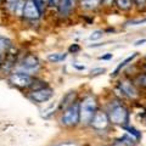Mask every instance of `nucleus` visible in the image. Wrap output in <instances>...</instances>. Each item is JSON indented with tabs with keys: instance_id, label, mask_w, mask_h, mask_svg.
Listing matches in <instances>:
<instances>
[{
	"instance_id": "nucleus-12",
	"label": "nucleus",
	"mask_w": 146,
	"mask_h": 146,
	"mask_svg": "<svg viewBox=\"0 0 146 146\" xmlns=\"http://www.w3.org/2000/svg\"><path fill=\"white\" fill-rule=\"evenodd\" d=\"M101 5V0H80V7L86 11H93Z\"/></svg>"
},
{
	"instance_id": "nucleus-22",
	"label": "nucleus",
	"mask_w": 146,
	"mask_h": 146,
	"mask_svg": "<svg viewBox=\"0 0 146 146\" xmlns=\"http://www.w3.org/2000/svg\"><path fill=\"white\" fill-rule=\"evenodd\" d=\"M116 0H101V5L104 6H112L115 5Z\"/></svg>"
},
{
	"instance_id": "nucleus-21",
	"label": "nucleus",
	"mask_w": 146,
	"mask_h": 146,
	"mask_svg": "<svg viewBox=\"0 0 146 146\" xmlns=\"http://www.w3.org/2000/svg\"><path fill=\"white\" fill-rule=\"evenodd\" d=\"M104 72H106L105 68H94V70L91 71V76H98V74H101Z\"/></svg>"
},
{
	"instance_id": "nucleus-5",
	"label": "nucleus",
	"mask_w": 146,
	"mask_h": 146,
	"mask_svg": "<svg viewBox=\"0 0 146 146\" xmlns=\"http://www.w3.org/2000/svg\"><path fill=\"white\" fill-rule=\"evenodd\" d=\"M90 124L93 125L95 129L102 130L105 128H107V125L110 124V116L104 111H96L93 117V119L90 122Z\"/></svg>"
},
{
	"instance_id": "nucleus-9",
	"label": "nucleus",
	"mask_w": 146,
	"mask_h": 146,
	"mask_svg": "<svg viewBox=\"0 0 146 146\" xmlns=\"http://www.w3.org/2000/svg\"><path fill=\"white\" fill-rule=\"evenodd\" d=\"M119 86H121V90L127 95L128 98L134 99V98L138 96V90H136V88L134 86L133 82H130V80H122Z\"/></svg>"
},
{
	"instance_id": "nucleus-15",
	"label": "nucleus",
	"mask_w": 146,
	"mask_h": 146,
	"mask_svg": "<svg viewBox=\"0 0 146 146\" xmlns=\"http://www.w3.org/2000/svg\"><path fill=\"white\" fill-rule=\"evenodd\" d=\"M102 35H104V31H101V29H96V31H94L93 33L89 35V39H90V40H93V42H95V40L101 39V38H102Z\"/></svg>"
},
{
	"instance_id": "nucleus-29",
	"label": "nucleus",
	"mask_w": 146,
	"mask_h": 146,
	"mask_svg": "<svg viewBox=\"0 0 146 146\" xmlns=\"http://www.w3.org/2000/svg\"><path fill=\"white\" fill-rule=\"evenodd\" d=\"M144 43H146V39L138 40V42H135V44H134V45H136V46H138V45H141V44H144Z\"/></svg>"
},
{
	"instance_id": "nucleus-17",
	"label": "nucleus",
	"mask_w": 146,
	"mask_h": 146,
	"mask_svg": "<svg viewBox=\"0 0 146 146\" xmlns=\"http://www.w3.org/2000/svg\"><path fill=\"white\" fill-rule=\"evenodd\" d=\"M25 4L22 0H18L17 4H16V7H15V11L17 15H23V9H25Z\"/></svg>"
},
{
	"instance_id": "nucleus-1",
	"label": "nucleus",
	"mask_w": 146,
	"mask_h": 146,
	"mask_svg": "<svg viewBox=\"0 0 146 146\" xmlns=\"http://www.w3.org/2000/svg\"><path fill=\"white\" fill-rule=\"evenodd\" d=\"M98 104L96 100L93 96H88L85 98L82 104L79 105V121L83 124H89L93 119V117L95 115V112L98 111L96 110Z\"/></svg>"
},
{
	"instance_id": "nucleus-3",
	"label": "nucleus",
	"mask_w": 146,
	"mask_h": 146,
	"mask_svg": "<svg viewBox=\"0 0 146 146\" xmlns=\"http://www.w3.org/2000/svg\"><path fill=\"white\" fill-rule=\"evenodd\" d=\"M128 111L122 106V105H116L113 106L111 112H110V121L115 124H119V125H123L125 124L128 122Z\"/></svg>"
},
{
	"instance_id": "nucleus-16",
	"label": "nucleus",
	"mask_w": 146,
	"mask_h": 146,
	"mask_svg": "<svg viewBox=\"0 0 146 146\" xmlns=\"http://www.w3.org/2000/svg\"><path fill=\"white\" fill-rule=\"evenodd\" d=\"M34 1L36 4V6H38L40 13L45 11V7H46V5L49 4V0H34Z\"/></svg>"
},
{
	"instance_id": "nucleus-26",
	"label": "nucleus",
	"mask_w": 146,
	"mask_h": 146,
	"mask_svg": "<svg viewBox=\"0 0 146 146\" xmlns=\"http://www.w3.org/2000/svg\"><path fill=\"white\" fill-rule=\"evenodd\" d=\"M61 0H49V5L50 6H58V4H60Z\"/></svg>"
},
{
	"instance_id": "nucleus-7",
	"label": "nucleus",
	"mask_w": 146,
	"mask_h": 146,
	"mask_svg": "<svg viewBox=\"0 0 146 146\" xmlns=\"http://www.w3.org/2000/svg\"><path fill=\"white\" fill-rule=\"evenodd\" d=\"M40 63L38 61V58L32 56V55H29V56H27L23 61H22L21 63V70L26 72V73H29V72H35L36 70L39 68Z\"/></svg>"
},
{
	"instance_id": "nucleus-2",
	"label": "nucleus",
	"mask_w": 146,
	"mask_h": 146,
	"mask_svg": "<svg viewBox=\"0 0 146 146\" xmlns=\"http://www.w3.org/2000/svg\"><path fill=\"white\" fill-rule=\"evenodd\" d=\"M61 122L65 125H76L79 122V104L71 105L63 113Z\"/></svg>"
},
{
	"instance_id": "nucleus-31",
	"label": "nucleus",
	"mask_w": 146,
	"mask_h": 146,
	"mask_svg": "<svg viewBox=\"0 0 146 146\" xmlns=\"http://www.w3.org/2000/svg\"><path fill=\"white\" fill-rule=\"evenodd\" d=\"M144 71H145V73H146V62H145V65H144Z\"/></svg>"
},
{
	"instance_id": "nucleus-19",
	"label": "nucleus",
	"mask_w": 146,
	"mask_h": 146,
	"mask_svg": "<svg viewBox=\"0 0 146 146\" xmlns=\"http://www.w3.org/2000/svg\"><path fill=\"white\" fill-rule=\"evenodd\" d=\"M124 130H127L128 134L134 135L135 139H139L140 138V133H138V130H135L134 128H131V127H124Z\"/></svg>"
},
{
	"instance_id": "nucleus-24",
	"label": "nucleus",
	"mask_w": 146,
	"mask_h": 146,
	"mask_svg": "<svg viewBox=\"0 0 146 146\" xmlns=\"http://www.w3.org/2000/svg\"><path fill=\"white\" fill-rule=\"evenodd\" d=\"M7 1V4H9V6L10 7H12L13 10H15V7H16V4H17V1L18 0H6Z\"/></svg>"
},
{
	"instance_id": "nucleus-18",
	"label": "nucleus",
	"mask_w": 146,
	"mask_h": 146,
	"mask_svg": "<svg viewBox=\"0 0 146 146\" xmlns=\"http://www.w3.org/2000/svg\"><path fill=\"white\" fill-rule=\"evenodd\" d=\"M135 83L140 85V86H144V88H146V73H144V74H140L138 78H136Z\"/></svg>"
},
{
	"instance_id": "nucleus-28",
	"label": "nucleus",
	"mask_w": 146,
	"mask_h": 146,
	"mask_svg": "<svg viewBox=\"0 0 146 146\" xmlns=\"http://www.w3.org/2000/svg\"><path fill=\"white\" fill-rule=\"evenodd\" d=\"M56 146H77V144H74V143H63V144L56 145Z\"/></svg>"
},
{
	"instance_id": "nucleus-23",
	"label": "nucleus",
	"mask_w": 146,
	"mask_h": 146,
	"mask_svg": "<svg viewBox=\"0 0 146 146\" xmlns=\"http://www.w3.org/2000/svg\"><path fill=\"white\" fill-rule=\"evenodd\" d=\"M143 23H146V17H145V18H140V20L131 21V22H130V25H133V26H138V25H143Z\"/></svg>"
},
{
	"instance_id": "nucleus-32",
	"label": "nucleus",
	"mask_w": 146,
	"mask_h": 146,
	"mask_svg": "<svg viewBox=\"0 0 146 146\" xmlns=\"http://www.w3.org/2000/svg\"><path fill=\"white\" fill-rule=\"evenodd\" d=\"M0 65H1V56H0Z\"/></svg>"
},
{
	"instance_id": "nucleus-11",
	"label": "nucleus",
	"mask_w": 146,
	"mask_h": 146,
	"mask_svg": "<svg viewBox=\"0 0 146 146\" xmlns=\"http://www.w3.org/2000/svg\"><path fill=\"white\" fill-rule=\"evenodd\" d=\"M115 5L118 10L123 12H129L135 9V4L133 0H116Z\"/></svg>"
},
{
	"instance_id": "nucleus-8",
	"label": "nucleus",
	"mask_w": 146,
	"mask_h": 146,
	"mask_svg": "<svg viewBox=\"0 0 146 146\" xmlns=\"http://www.w3.org/2000/svg\"><path fill=\"white\" fill-rule=\"evenodd\" d=\"M52 90L51 89H39V90H35L31 94V99L34 100L35 102L38 104H42L45 102L52 96Z\"/></svg>"
},
{
	"instance_id": "nucleus-27",
	"label": "nucleus",
	"mask_w": 146,
	"mask_h": 146,
	"mask_svg": "<svg viewBox=\"0 0 146 146\" xmlns=\"http://www.w3.org/2000/svg\"><path fill=\"white\" fill-rule=\"evenodd\" d=\"M100 60H110V58H112V54H106V55H102V56L99 57Z\"/></svg>"
},
{
	"instance_id": "nucleus-30",
	"label": "nucleus",
	"mask_w": 146,
	"mask_h": 146,
	"mask_svg": "<svg viewBox=\"0 0 146 146\" xmlns=\"http://www.w3.org/2000/svg\"><path fill=\"white\" fill-rule=\"evenodd\" d=\"M73 66H74L77 70H85V67H84V66H79V65H77V63H74Z\"/></svg>"
},
{
	"instance_id": "nucleus-33",
	"label": "nucleus",
	"mask_w": 146,
	"mask_h": 146,
	"mask_svg": "<svg viewBox=\"0 0 146 146\" xmlns=\"http://www.w3.org/2000/svg\"><path fill=\"white\" fill-rule=\"evenodd\" d=\"M145 61H146V56H145Z\"/></svg>"
},
{
	"instance_id": "nucleus-10",
	"label": "nucleus",
	"mask_w": 146,
	"mask_h": 146,
	"mask_svg": "<svg viewBox=\"0 0 146 146\" xmlns=\"http://www.w3.org/2000/svg\"><path fill=\"white\" fill-rule=\"evenodd\" d=\"M58 12L60 15L66 17L71 13V11L74 7V0H61L60 4H58Z\"/></svg>"
},
{
	"instance_id": "nucleus-14",
	"label": "nucleus",
	"mask_w": 146,
	"mask_h": 146,
	"mask_svg": "<svg viewBox=\"0 0 146 146\" xmlns=\"http://www.w3.org/2000/svg\"><path fill=\"white\" fill-rule=\"evenodd\" d=\"M66 57H67V55L66 54H61V52H55V54H49L48 55V60L50 62H54V63L63 61Z\"/></svg>"
},
{
	"instance_id": "nucleus-25",
	"label": "nucleus",
	"mask_w": 146,
	"mask_h": 146,
	"mask_svg": "<svg viewBox=\"0 0 146 146\" xmlns=\"http://www.w3.org/2000/svg\"><path fill=\"white\" fill-rule=\"evenodd\" d=\"M77 51H79V46L77 44H73L70 46V52H77Z\"/></svg>"
},
{
	"instance_id": "nucleus-20",
	"label": "nucleus",
	"mask_w": 146,
	"mask_h": 146,
	"mask_svg": "<svg viewBox=\"0 0 146 146\" xmlns=\"http://www.w3.org/2000/svg\"><path fill=\"white\" fill-rule=\"evenodd\" d=\"M133 1L138 10H144V9H146V0H133Z\"/></svg>"
},
{
	"instance_id": "nucleus-4",
	"label": "nucleus",
	"mask_w": 146,
	"mask_h": 146,
	"mask_svg": "<svg viewBox=\"0 0 146 146\" xmlns=\"http://www.w3.org/2000/svg\"><path fill=\"white\" fill-rule=\"evenodd\" d=\"M10 82L16 85V86H20V88H27L32 84V77L26 72H17V73H13V74L10 77Z\"/></svg>"
},
{
	"instance_id": "nucleus-6",
	"label": "nucleus",
	"mask_w": 146,
	"mask_h": 146,
	"mask_svg": "<svg viewBox=\"0 0 146 146\" xmlns=\"http://www.w3.org/2000/svg\"><path fill=\"white\" fill-rule=\"evenodd\" d=\"M40 15V11L34 0H27L25 4V9H23V16L29 20H35L38 18Z\"/></svg>"
},
{
	"instance_id": "nucleus-13",
	"label": "nucleus",
	"mask_w": 146,
	"mask_h": 146,
	"mask_svg": "<svg viewBox=\"0 0 146 146\" xmlns=\"http://www.w3.org/2000/svg\"><path fill=\"white\" fill-rule=\"evenodd\" d=\"M138 54L139 52H134L133 55H130V56H128L127 58H125V60L124 61H122L121 63H119V65H118L117 66V68H116V70L115 71H113V73H112V77H115V76H117L118 74V73H119V71L122 70V68H124L127 65H128V63H129V62H131V61H133L134 60V58L135 57H138Z\"/></svg>"
}]
</instances>
